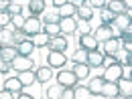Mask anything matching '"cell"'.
Listing matches in <instances>:
<instances>
[{
  "mask_svg": "<svg viewBox=\"0 0 132 99\" xmlns=\"http://www.w3.org/2000/svg\"><path fill=\"white\" fill-rule=\"evenodd\" d=\"M43 33L47 34V36H59V34H61L59 22H45V26H43Z\"/></svg>",
  "mask_w": 132,
  "mask_h": 99,
  "instance_id": "obj_27",
  "label": "cell"
},
{
  "mask_svg": "<svg viewBox=\"0 0 132 99\" xmlns=\"http://www.w3.org/2000/svg\"><path fill=\"white\" fill-rule=\"evenodd\" d=\"M116 31L114 26H106V24H100L98 28H96V33H94V38L98 41V43H106V41H110V38H116Z\"/></svg>",
  "mask_w": 132,
  "mask_h": 99,
  "instance_id": "obj_4",
  "label": "cell"
},
{
  "mask_svg": "<svg viewBox=\"0 0 132 99\" xmlns=\"http://www.w3.org/2000/svg\"><path fill=\"white\" fill-rule=\"evenodd\" d=\"M104 77H94L89 85H87V89H89V93L92 95H102V87H104Z\"/></svg>",
  "mask_w": 132,
  "mask_h": 99,
  "instance_id": "obj_22",
  "label": "cell"
},
{
  "mask_svg": "<svg viewBox=\"0 0 132 99\" xmlns=\"http://www.w3.org/2000/svg\"><path fill=\"white\" fill-rule=\"evenodd\" d=\"M6 12H8L10 16H18V14H22V4L10 0V4H8V10H6Z\"/></svg>",
  "mask_w": 132,
  "mask_h": 99,
  "instance_id": "obj_33",
  "label": "cell"
},
{
  "mask_svg": "<svg viewBox=\"0 0 132 99\" xmlns=\"http://www.w3.org/2000/svg\"><path fill=\"white\" fill-rule=\"evenodd\" d=\"M35 75H37V83H49L53 77V69L51 67H39L35 71Z\"/></svg>",
  "mask_w": 132,
  "mask_h": 99,
  "instance_id": "obj_19",
  "label": "cell"
},
{
  "mask_svg": "<svg viewBox=\"0 0 132 99\" xmlns=\"http://www.w3.org/2000/svg\"><path fill=\"white\" fill-rule=\"evenodd\" d=\"M118 51H120V41H118V38H110V41L104 43L102 55H104V57H110V59L114 61V57L118 55Z\"/></svg>",
  "mask_w": 132,
  "mask_h": 99,
  "instance_id": "obj_9",
  "label": "cell"
},
{
  "mask_svg": "<svg viewBox=\"0 0 132 99\" xmlns=\"http://www.w3.org/2000/svg\"><path fill=\"white\" fill-rule=\"evenodd\" d=\"M22 33L27 34L29 38H33L35 34H39V33H41V18H39V16H31V18H27Z\"/></svg>",
  "mask_w": 132,
  "mask_h": 99,
  "instance_id": "obj_6",
  "label": "cell"
},
{
  "mask_svg": "<svg viewBox=\"0 0 132 99\" xmlns=\"http://www.w3.org/2000/svg\"><path fill=\"white\" fill-rule=\"evenodd\" d=\"M49 49L51 51H59V53H65L69 49V41H67V36L63 34H59V36H51L49 38Z\"/></svg>",
  "mask_w": 132,
  "mask_h": 99,
  "instance_id": "obj_7",
  "label": "cell"
},
{
  "mask_svg": "<svg viewBox=\"0 0 132 99\" xmlns=\"http://www.w3.org/2000/svg\"><path fill=\"white\" fill-rule=\"evenodd\" d=\"M67 0H53V2H51V4H53V6H55V8H57V10H59V8H61V6H63V4H65Z\"/></svg>",
  "mask_w": 132,
  "mask_h": 99,
  "instance_id": "obj_44",
  "label": "cell"
},
{
  "mask_svg": "<svg viewBox=\"0 0 132 99\" xmlns=\"http://www.w3.org/2000/svg\"><path fill=\"white\" fill-rule=\"evenodd\" d=\"M24 22H27V18L22 16V14H18V16H10V24L14 26V31H22V28H24Z\"/></svg>",
  "mask_w": 132,
  "mask_h": 99,
  "instance_id": "obj_32",
  "label": "cell"
},
{
  "mask_svg": "<svg viewBox=\"0 0 132 99\" xmlns=\"http://www.w3.org/2000/svg\"><path fill=\"white\" fill-rule=\"evenodd\" d=\"M75 16L79 18V20H89V18L94 16V10H92L87 4H83V6H79V8L75 10Z\"/></svg>",
  "mask_w": 132,
  "mask_h": 99,
  "instance_id": "obj_29",
  "label": "cell"
},
{
  "mask_svg": "<svg viewBox=\"0 0 132 99\" xmlns=\"http://www.w3.org/2000/svg\"><path fill=\"white\" fill-rule=\"evenodd\" d=\"M0 51H2V45H0Z\"/></svg>",
  "mask_w": 132,
  "mask_h": 99,
  "instance_id": "obj_47",
  "label": "cell"
},
{
  "mask_svg": "<svg viewBox=\"0 0 132 99\" xmlns=\"http://www.w3.org/2000/svg\"><path fill=\"white\" fill-rule=\"evenodd\" d=\"M10 65H12V69H16V73H20V71H33V67H37L31 57H20V55H16L12 59Z\"/></svg>",
  "mask_w": 132,
  "mask_h": 99,
  "instance_id": "obj_5",
  "label": "cell"
},
{
  "mask_svg": "<svg viewBox=\"0 0 132 99\" xmlns=\"http://www.w3.org/2000/svg\"><path fill=\"white\" fill-rule=\"evenodd\" d=\"M120 36H122V41H132V26H128V28H124V31H120Z\"/></svg>",
  "mask_w": 132,
  "mask_h": 99,
  "instance_id": "obj_40",
  "label": "cell"
},
{
  "mask_svg": "<svg viewBox=\"0 0 132 99\" xmlns=\"http://www.w3.org/2000/svg\"><path fill=\"white\" fill-rule=\"evenodd\" d=\"M118 95V87H116V83H104V87H102V97L106 99H112Z\"/></svg>",
  "mask_w": 132,
  "mask_h": 99,
  "instance_id": "obj_25",
  "label": "cell"
},
{
  "mask_svg": "<svg viewBox=\"0 0 132 99\" xmlns=\"http://www.w3.org/2000/svg\"><path fill=\"white\" fill-rule=\"evenodd\" d=\"M75 10H77V8L71 4V0H67L65 4L57 10V16H59V20H61V18H75Z\"/></svg>",
  "mask_w": 132,
  "mask_h": 99,
  "instance_id": "obj_15",
  "label": "cell"
},
{
  "mask_svg": "<svg viewBox=\"0 0 132 99\" xmlns=\"http://www.w3.org/2000/svg\"><path fill=\"white\" fill-rule=\"evenodd\" d=\"M100 18H102V24H106V26H112V22H114V14L106 8L100 10Z\"/></svg>",
  "mask_w": 132,
  "mask_h": 99,
  "instance_id": "obj_34",
  "label": "cell"
},
{
  "mask_svg": "<svg viewBox=\"0 0 132 99\" xmlns=\"http://www.w3.org/2000/svg\"><path fill=\"white\" fill-rule=\"evenodd\" d=\"M112 99H132V97H122V95H116V97H112Z\"/></svg>",
  "mask_w": 132,
  "mask_h": 99,
  "instance_id": "obj_46",
  "label": "cell"
},
{
  "mask_svg": "<svg viewBox=\"0 0 132 99\" xmlns=\"http://www.w3.org/2000/svg\"><path fill=\"white\" fill-rule=\"evenodd\" d=\"M0 45H2V47H12V45H14L12 33H10L8 28H2V31H0Z\"/></svg>",
  "mask_w": 132,
  "mask_h": 99,
  "instance_id": "obj_30",
  "label": "cell"
},
{
  "mask_svg": "<svg viewBox=\"0 0 132 99\" xmlns=\"http://www.w3.org/2000/svg\"><path fill=\"white\" fill-rule=\"evenodd\" d=\"M49 38L51 36H47L45 33H39V34H35L31 41H33L35 49H41V47H49Z\"/></svg>",
  "mask_w": 132,
  "mask_h": 99,
  "instance_id": "obj_28",
  "label": "cell"
},
{
  "mask_svg": "<svg viewBox=\"0 0 132 99\" xmlns=\"http://www.w3.org/2000/svg\"><path fill=\"white\" fill-rule=\"evenodd\" d=\"M8 24H10V14L8 12H0V31L6 28Z\"/></svg>",
  "mask_w": 132,
  "mask_h": 99,
  "instance_id": "obj_38",
  "label": "cell"
},
{
  "mask_svg": "<svg viewBox=\"0 0 132 99\" xmlns=\"http://www.w3.org/2000/svg\"><path fill=\"white\" fill-rule=\"evenodd\" d=\"M12 69V65L10 63H6V61H0V73H8Z\"/></svg>",
  "mask_w": 132,
  "mask_h": 99,
  "instance_id": "obj_41",
  "label": "cell"
},
{
  "mask_svg": "<svg viewBox=\"0 0 132 99\" xmlns=\"http://www.w3.org/2000/svg\"><path fill=\"white\" fill-rule=\"evenodd\" d=\"M104 61H106V57L102 55V51H89L87 53V67L92 69V67H104Z\"/></svg>",
  "mask_w": 132,
  "mask_h": 99,
  "instance_id": "obj_12",
  "label": "cell"
},
{
  "mask_svg": "<svg viewBox=\"0 0 132 99\" xmlns=\"http://www.w3.org/2000/svg\"><path fill=\"white\" fill-rule=\"evenodd\" d=\"M73 63L75 65H87V51H75V55H73Z\"/></svg>",
  "mask_w": 132,
  "mask_h": 99,
  "instance_id": "obj_31",
  "label": "cell"
},
{
  "mask_svg": "<svg viewBox=\"0 0 132 99\" xmlns=\"http://www.w3.org/2000/svg\"><path fill=\"white\" fill-rule=\"evenodd\" d=\"M59 28H61V34H73L77 31V20L75 18H61Z\"/></svg>",
  "mask_w": 132,
  "mask_h": 99,
  "instance_id": "obj_13",
  "label": "cell"
},
{
  "mask_svg": "<svg viewBox=\"0 0 132 99\" xmlns=\"http://www.w3.org/2000/svg\"><path fill=\"white\" fill-rule=\"evenodd\" d=\"M67 65V55L59 51H49L47 53V67L51 69H63Z\"/></svg>",
  "mask_w": 132,
  "mask_h": 99,
  "instance_id": "obj_2",
  "label": "cell"
},
{
  "mask_svg": "<svg viewBox=\"0 0 132 99\" xmlns=\"http://www.w3.org/2000/svg\"><path fill=\"white\" fill-rule=\"evenodd\" d=\"M116 87H118V95H122V97H132V79L122 77V79L116 81Z\"/></svg>",
  "mask_w": 132,
  "mask_h": 99,
  "instance_id": "obj_11",
  "label": "cell"
},
{
  "mask_svg": "<svg viewBox=\"0 0 132 99\" xmlns=\"http://www.w3.org/2000/svg\"><path fill=\"white\" fill-rule=\"evenodd\" d=\"M0 99H14V93H10V91L2 89V91H0Z\"/></svg>",
  "mask_w": 132,
  "mask_h": 99,
  "instance_id": "obj_42",
  "label": "cell"
},
{
  "mask_svg": "<svg viewBox=\"0 0 132 99\" xmlns=\"http://www.w3.org/2000/svg\"><path fill=\"white\" fill-rule=\"evenodd\" d=\"M73 99H96V97L89 93L87 85H81V83H77V85L73 87Z\"/></svg>",
  "mask_w": 132,
  "mask_h": 99,
  "instance_id": "obj_18",
  "label": "cell"
},
{
  "mask_svg": "<svg viewBox=\"0 0 132 99\" xmlns=\"http://www.w3.org/2000/svg\"><path fill=\"white\" fill-rule=\"evenodd\" d=\"M45 8H47V2H45V0H31V2H29V12H31V16H39Z\"/></svg>",
  "mask_w": 132,
  "mask_h": 99,
  "instance_id": "obj_20",
  "label": "cell"
},
{
  "mask_svg": "<svg viewBox=\"0 0 132 99\" xmlns=\"http://www.w3.org/2000/svg\"><path fill=\"white\" fill-rule=\"evenodd\" d=\"M27 38H29V36H27V34L22 33V31H14V33H12V41H14V47H16L18 43L27 41Z\"/></svg>",
  "mask_w": 132,
  "mask_h": 99,
  "instance_id": "obj_37",
  "label": "cell"
},
{
  "mask_svg": "<svg viewBox=\"0 0 132 99\" xmlns=\"http://www.w3.org/2000/svg\"><path fill=\"white\" fill-rule=\"evenodd\" d=\"M77 31H79V34H92V22L89 20H79Z\"/></svg>",
  "mask_w": 132,
  "mask_h": 99,
  "instance_id": "obj_35",
  "label": "cell"
},
{
  "mask_svg": "<svg viewBox=\"0 0 132 99\" xmlns=\"http://www.w3.org/2000/svg\"><path fill=\"white\" fill-rule=\"evenodd\" d=\"M71 71H73V75L77 77V81H83V79L89 77V67L87 65H75Z\"/></svg>",
  "mask_w": 132,
  "mask_h": 99,
  "instance_id": "obj_26",
  "label": "cell"
},
{
  "mask_svg": "<svg viewBox=\"0 0 132 99\" xmlns=\"http://www.w3.org/2000/svg\"><path fill=\"white\" fill-rule=\"evenodd\" d=\"M85 4H87L92 10H96V8H98V10H104V8H106V0H85Z\"/></svg>",
  "mask_w": 132,
  "mask_h": 99,
  "instance_id": "obj_36",
  "label": "cell"
},
{
  "mask_svg": "<svg viewBox=\"0 0 132 99\" xmlns=\"http://www.w3.org/2000/svg\"><path fill=\"white\" fill-rule=\"evenodd\" d=\"M35 51V45L31 38H27V41H22V43H18L16 45V53L20 55V57H31Z\"/></svg>",
  "mask_w": 132,
  "mask_h": 99,
  "instance_id": "obj_17",
  "label": "cell"
},
{
  "mask_svg": "<svg viewBox=\"0 0 132 99\" xmlns=\"http://www.w3.org/2000/svg\"><path fill=\"white\" fill-rule=\"evenodd\" d=\"M114 61L122 67H132V53H126V51H118V55L114 57Z\"/></svg>",
  "mask_w": 132,
  "mask_h": 99,
  "instance_id": "obj_23",
  "label": "cell"
},
{
  "mask_svg": "<svg viewBox=\"0 0 132 99\" xmlns=\"http://www.w3.org/2000/svg\"><path fill=\"white\" fill-rule=\"evenodd\" d=\"M16 79L22 83V87H31L37 83V75H35V71H20L16 73Z\"/></svg>",
  "mask_w": 132,
  "mask_h": 99,
  "instance_id": "obj_14",
  "label": "cell"
},
{
  "mask_svg": "<svg viewBox=\"0 0 132 99\" xmlns=\"http://www.w3.org/2000/svg\"><path fill=\"white\" fill-rule=\"evenodd\" d=\"M16 99H35V97H33V95H29V93H18Z\"/></svg>",
  "mask_w": 132,
  "mask_h": 99,
  "instance_id": "obj_45",
  "label": "cell"
},
{
  "mask_svg": "<svg viewBox=\"0 0 132 99\" xmlns=\"http://www.w3.org/2000/svg\"><path fill=\"white\" fill-rule=\"evenodd\" d=\"M61 91H63V87H61L59 83H51V85L45 87V97L47 99H59Z\"/></svg>",
  "mask_w": 132,
  "mask_h": 99,
  "instance_id": "obj_21",
  "label": "cell"
},
{
  "mask_svg": "<svg viewBox=\"0 0 132 99\" xmlns=\"http://www.w3.org/2000/svg\"><path fill=\"white\" fill-rule=\"evenodd\" d=\"M98 41L94 38V34H79V49L83 51H98Z\"/></svg>",
  "mask_w": 132,
  "mask_h": 99,
  "instance_id": "obj_10",
  "label": "cell"
},
{
  "mask_svg": "<svg viewBox=\"0 0 132 99\" xmlns=\"http://www.w3.org/2000/svg\"><path fill=\"white\" fill-rule=\"evenodd\" d=\"M4 89L6 91H10V93H14V95H18V93H22V83L18 81L16 77H8L6 81H4Z\"/></svg>",
  "mask_w": 132,
  "mask_h": 99,
  "instance_id": "obj_16",
  "label": "cell"
},
{
  "mask_svg": "<svg viewBox=\"0 0 132 99\" xmlns=\"http://www.w3.org/2000/svg\"><path fill=\"white\" fill-rule=\"evenodd\" d=\"M16 47L12 45V47H2L0 51V61H6V63H12V59L16 57Z\"/></svg>",
  "mask_w": 132,
  "mask_h": 99,
  "instance_id": "obj_24",
  "label": "cell"
},
{
  "mask_svg": "<svg viewBox=\"0 0 132 99\" xmlns=\"http://www.w3.org/2000/svg\"><path fill=\"white\" fill-rule=\"evenodd\" d=\"M130 18H132V12H122V14H116V16H114V22H112V26H116V31L120 33V31H124V28L132 26Z\"/></svg>",
  "mask_w": 132,
  "mask_h": 99,
  "instance_id": "obj_8",
  "label": "cell"
},
{
  "mask_svg": "<svg viewBox=\"0 0 132 99\" xmlns=\"http://www.w3.org/2000/svg\"><path fill=\"white\" fill-rule=\"evenodd\" d=\"M8 4H10V0H0V12H6Z\"/></svg>",
  "mask_w": 132,
  "mask_h": 99,
  "instance_id": "obj_43",
  "label": "cell"
},
{
  "mask_svg": "<svg viewBox=\"0 0 132 99\" xmlns=\"http://www.w3.org/2000/svg\"><path fill=\"white\" fill-rule=\"evenodd\" d=\"M59 99H73V87H63Z\"/></svg>",
  "mask_w": 132,
  "mask_h": 99,
  "instance_id": "obj_39",
  "label": "cell"
},
{
  "mask_svg": "<svg viewBox=\"0 0 132 99\" xmlns=\"http://www.w3.org/2000/svg\"><path fill=\"white\" fill-rule=\"evenodd\" d=\"M122 75H124V67L118 65L116 61H112L110 65L106 67V71H104V81L106 83H116L118 79H122Z\"/></svg>",
  "mask_w": 132,
  "mask_h": 99,
  "instance_id": "obj_1",
  "label": "cell"
},
{
  "mask_svg": "<svg viewBox=\"0 0 132 99\" xmlns=\"http://www.w3.org/2000/svg\"><path fill=\"white\" fill-rule=\"evenodd\" d=\"M57 83L61 87H75L77 85V77L73 75V71H67V69H59L57 71Z\"/></svg>",
  "mask_w": 132,
  "mask_h": 99,
  "instance_id": "obj_3",
  "label": "cell"
}]
</instances>
